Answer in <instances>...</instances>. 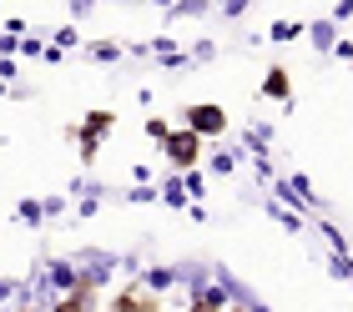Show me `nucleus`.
I'll return each instance as SVG.
<instances>
[{
    "mask_svg": "<svg viewBox=\"0 0 353 312\" xmlns=\"http://www.w3.org/2000/svg\"><path fill=\"white\" fill-rule=\"evenodd\" d=\"M197 126H207V131H217V126H222V111H197Z\"/></svg>",
    "mask_w": 353,
    "mask_h": 312,
    "instance_id": "nucleus-1",
    "label": "nucleus"
}]
</instances>
